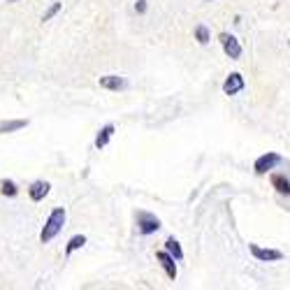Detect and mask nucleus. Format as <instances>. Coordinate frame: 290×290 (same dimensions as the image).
<instances>
[{"label":"nucleus","mask_w":290,"mask_h":290,"mask_svg":"<svg viewBox=\"0 0 290 290\" xmlns=\"http://www.w3.org/2000/svg\"><path fill=\"white\" fill-rule=\"evenodd\" d=\"M288 44H290V40H288Z\"/></svg>","instance_id":"20"},{"label":"nucleus","mask_w":290,"mask_h":290,"mask_svg":"<svg viewBox=\"0 0 290 290\" xmlns=\"http://www.w3.org/2000/svg\"><path fill=\"white\" fill-rule=\"evenodd\" d=\"M249 251L258 262H279V260H283V253L279 249H262L258 244H249Z\"/></svg>","instance_id":"5"},{"label":"nucleus","mask_w":290,"mask_h":290,"mask_svg":"<svg viewBox=\"0 0 290 290\" xmlns=\"http://www.w3.org/2000/svg\"><path fill=\"white\" fill-rule=\"evenodd\" d=\"M28 125V119H14V121H2L0 123V135H7V133H17L21 128Z\"/></svg>","instance_id":"11"},{"label":"nucleus","mask_w":290,"mask_h":290,"mask_svg":"<svg viewBox=\"0 0 290 290\" xmlns=\"http://www.w3.org/2000/svg\"><path fill=\"white\" fill-rule=\"evenodd\" d=\"M195 40L202 44V47H207L209 42H211V33H209V28L205 26V23H200V26H195Z\"/></svg>","instance_id":"16"},{"label":"nucleus","mask_w":290,"mask_h":290,"mask_svg":"<svg viewBox=\"0 0 290 290\" xmlns=\"http://www.w3.org/2000/svg\"><path fill=\"white\" fill-rule=\"evenodd\" d=\"M84 244H86V237H84V235H74V237L65 244V256H72L74 251H79Z\"/></svg>","instance_id":"14"},{"label":"nucleus","mask_w":290,"mask_h":290,"mask_svg":"<svg viewBox=\"0 0 290 290\" xmlns=\"http://www.w3.org/2000/svg\"><path fill=\"white\" fill-rule=\"evenodd\" d=\"M155 258H158V262H160V267H163V272L167 274V279H172V281H176V276H179V270H176V260L167 253L165 249L163 251H158L155 253Z\"/></svg>","instance_id":"7"},{"label":"nucleus","mask_w":290,"mask_h":290,"mask_svg":"<svg viewBox=\"0 0 290 290\" xmlns=\"http://www.w3.org/2000/svg\"><path fill=\"white\" fill-rule=\"evenodd\" d=\"M49 190H51V184L49 181H33L31 188H28V195H31L33 202H42L44 197L49 195Z\"/></svg>","instance_id":"9"},{"label":"nucleus","mask_w":290,"mask_h":290,"mask_svg":"<svg viewBox=\"0 0 290 290\" xmlns=\"http://www.w3.org/2000/svg\"><path fill=\"white\" fill-rule=\"evenodd\" d=\"M65 218H68V214H65V209L63 207H56L49 214V218L44 221V228H42L40 232V241L42 244H49L51 239L58 237V232L63 230V225H65Z\"/></svg>","instance_id":"1"},{"label":"nucleus","mask_w":290,"mask_h":290,"mask_svg":"<svg viewBox=\"0 0 290 290\" xmlns=\"http://www.w3.org/2000/svg\"><path fill=\"white\" fill-rule=\"evenodd\" d=\"M137 230H139V235L149 237V235L160 230V218L149 214V211H137Z\"/></svg>","instance_id":"2"},{"label":"nucleus","mask_w":290,"mask_h":290,"mask_svg":"<svg viewBox=\"0 0 290 290\" xmlns=\"http://www.w3.org/2000/svg\"><path fill=\"white\" fill-rule=\"evenodd\" d=\"M218 42H221V47H223V51H225L228 58H232V61H239V58H241V44H239V40L235 35L221 33V35H218Z\"/></svg>","instance_id":"4"},{"label":"nucleus","mask_w":290,"mask_h":290,"mask_svg":"<svg viewBox=\"0 0 290 290\" xmlns=\"http://www.w3.org/2000/svg\"><path fill=\"white\" fill-rule=\"evenodd\" d=\"M7 2H17V0H7Z\"/></svg>","instance_id":"19"},{"label":"nucleus","mask_w":290,"mask_h":290,"mask_svg":"<svg viewBox=\"0 0 290 290\" xmlns=\"http://www.w3.org/2000/svg\"><path fill=\"white\" fill-rule=\"evenodd\" d=\"M0 193L5 197H17L19 195V188H17V184H14L12 179H2V181H0Z\"/></svg>","instance_id":"15"},{"label":"nucleus","mask_w":290,"mask_h":290,"mask_svg":"<svg viewBox=\"0 0 290 290\" xmlns=\"http://www.w3.org/2000/svg\"><path fill=\"white\" fill-rule=\"evenodd\" d=\"M61 10H63V2H58V0H56V2H51V5H49V10L42 14V21H51Z\"/></svg>","instance_id":"17"},{"label":"nucleus","mask_w":290,"mask_h":290,"mask_svg":"<svg viewBox=\"0 0 290 290\" xmlns=\"http://www.w3.org/2000/svg\"><path fill=\"white\" fill-rule=\"evenodd\" d=\"M146 10H149V0H137V2H135V12H137V14H146Z\"/></svg>","instance_id":"18"},{"label":"nucleus","mask_w":290,"mask_h":290,"mask_svg":"<svg viewBox=\"0 0 290 290\" xmlns=\"http://www.w3.org/2000/svg\"><path fill=\"white\" fill-rule=\"evenodd\" d=\"M272 186L276 188V193L290 197V179L283 174H272Z\"/></svg>","instance_id":"13"},{"label":"nucleus","mask_w":290,"mask_h":290,"mask_svg":"<svg viewBox=\"0 0 290 290\" xmlns=\"http://www.w3.org/2000/svg\"><path fill=\"white\" fill-rule=\"evenodd\" d=\"M165 251L170 253V256H172V258L176 260V262H181V260H184V249H181L179 239L167 237V241H165Z\"/></svg>","instance_id":"12"},{"label":"nucleus","mask_w":290,"mask_h":290,"mask_svg":"<svg viewBox=\"0 0 290 290\" xmlns=\"http://www.w3.org/2000/svg\"><path fill=\"white\" fill-rule=\"evenodd\" d=\"M98 84H100V88H104V91H114V93L128 88V79L121 77V74H104V77L98 79Z\"/></svg>","instance_id":"6"},{"label":"nucleus","mask_w":290,"mask_h":290,"mask_svg":"<svg viewBox=\"0 0 290 290\" xmlns=\"http://www.w3.org/2000/svg\"><path fill=\"white\" fill-rule=\"evenodd\" d=\"M281 163H283V158H281L279 154H274V151H267V154H262L253 163V170H256V174H267V172H272L274 167H279Z\"/></svg>","instance_id":"3"},{"label":"nucleus","mask_w":290,"mask_h":290,"mask_svg":"<svg viewBox=\"0 0 290 290\" xmlns=\"http://www.w3.org/2000/svg\"><path fill=\"white\" fill-rule=\"evenodd\" d=\"M244 88H246V82H244V77L239 72H230L228 79L223 82V93L225 95H237V93H241Z\"/></svg>","instance_id":"8"},{"label":"nucleus","mask_w":290,"mask_h":290,"mask_svg":"<svg viewBox=\"0 0 290 290\" xmlns=\"http://www.w3.org/2000/svg\"><path fill=\"white\" fill-rule=\"evenodd\" d=\"M114 130L116 128L112 123H107L104 128H100V133L95 135V149H104V146L109 144V139L114 137Z\"/></svg>","instance_id":"10"}]
</instances>
